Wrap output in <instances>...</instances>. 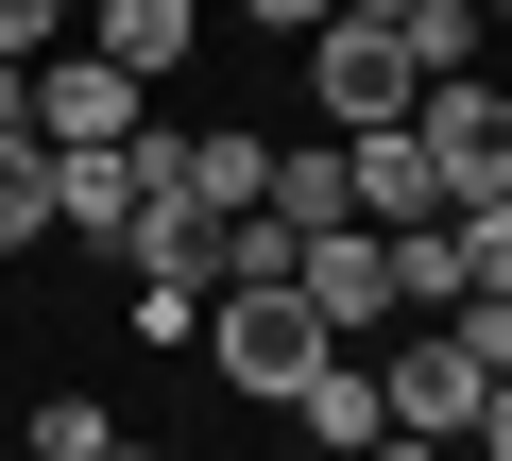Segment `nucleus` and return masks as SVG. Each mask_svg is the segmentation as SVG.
Wrapping results in <instances>:
<instances>
[{
    "label": "nucleus",
    "mask_w": 512,
    "mask_h": 461,
    "mask_svg": "<svg viewBox=\"0 0 512 461\" xmlns=\"http://www.w3.org/2000/svg\"><path fill=\"white\" fill-rule=\"evenodd\" d=\"M239 18H256V35H291V52H308V35H325V0H239Z\"/></svg>",
    "instance_id": "2eb2a0df"
},
{
    "label": "nucleus",
    "mask_w": 512,
    "mask_h": 461,
    "mask_svg": "<svg viewBox=\"0 0 512 461\" xmlns=\"http://www.w3.org/2000/svg\"><path fill=\"white\" fill-rule=\"evenodd\" d=\"M205 359H222V376H239L256 410H291V393H308V376H325L342 342L308 325V291H222V308H205Z\"/></svg>",
    "instance_id": "f03ea898"
},
{
    "label": "nucleus",
    "mask_w": 512,
    "mask_h": 461,
    "mask_svg": "<svg viewBox=\"0 0 512 461\" xmlns=\"http://www.w3.org/2000/svg\"><path fill=\"white\" fill-rule=\"evenodd\" d=\"M256 188H274V120H205V137H171V205H188V222H256Z\"/></svg>",
    "instance_id": "423d86ee"
},
{
    "label": "nucleus",
    "mask_w": 512,
    "mask_h": 461,
    "mask_svg": "<svg viewBox=\"0 0 512 461\" xmlns=\"http://www.w3.org/2000/svg\"><path fill=\"white\" fill-rule=\"evenodd\" d=\"M291 410H308V444H325V461H359V444H393V410H376V359H325V376H308Z\"/></svg>",
    "instance_id": "1a4fd4ad"
},
{
    "label": "nucleus",
    "mask_w": 512,
    "mask_h": 461,
    "mask_svg": "<svg viewBox=\"0 0 512 461\" xmlns=\"http://www.w3.org/2000/svg\"><path fill=\"white\" fill-rule=\"evenodd\" d=\"M376 410H393V427H410V444H461V427H478V359H461V342H444V325H427V342H410V359H393V376H376Z\"/></svg>",
    "instance_id": "6e6552de"
},
{
    "label": "nucleus",
    "mask_w": 512,
    "mask_h": 461,
    "mask_svg": "<svg viewBox=\"0 0 512 461\" xmlns=\"http://www.w3.org/2000/svg\"><path fill=\"white\" fill-rule=\"evenodd\" d=\"M308 103H325L342 137H393V120L427 103V69H410L393 18H325V35H308Z\"/></svg>",
    "instance_id": "7ed1b4c3"
},
{
    "label": "nucleus",
    "mask_w": 512,
    "mask_h": 461,
    "mask_svg": "<svg viewBox=\"0 0 512 461\" xmlns=\"http://www.w3.org/2000/svg\"><path fill=\"white\" fill-rule=\"evenodd\" d=\"M461 291H512V205H478V222H461Z\"/></svg>",
    "instance_id": "4468645a"
},
{
    "label": "nucleus",
    "mask_w": 512,
    "mask_h": 461,
    "mask_svg": "<svg viewBox=\"0 0 512 461\" xmlns=\"http://www.w3.org/2000/svg\"><path fill=\"white\" fill-rule=\"evenodd\" d=\"M291 291H308V325H325V342H359V325H393V240L325 222V240H291Z\"/></svg>",
    "instance_id": "20e7f679"
},
{
    "label": "nucleus",
    "mask_w": 512,
    "mask_h": 461,
    "mask_svg": "<svg viewBox=\"0 0 512 461\" xmlns=\"http://www.w3.org/2000/svg\"><path fill=\"white\" fill-rule=\"evenodd\" d=\"M478 18H495V35H512V0H478Z\"/></svg>",
    "instance_id": "6ab92c4d"
},
{
    "label": "nucleus",
    "mask_w": 512,
    "mask_h": 461,
    "mask_svg": "<svg viewBox=\"0 0 512 461\" xmlns=\"http://www.w3.org/2000/svg\"><path fill=\"white\" fill-rule=\"evenodd\" d=\"M154 103L103 69V52H35V154H103V137H137Z\"/></svg>",
    "instance_id": "39448f33"
},
{
    "label": "nucleus",
    "mask_w": 512,
    "mask_h": 461,
    "mask_svg": "<svg viewBox=\"0 0 512 461\" xmlns=\"http://www.w3.org/2000/svg\"><path fill=\"white\" fill-rule=\"evenodd\" d=\"M461 444H495V461H512V393H478V427H461Z\"/></svg>",
    "instance_id": "f3484780"
},
{
    "label": "nucleus",
    "mask_w": 512,
    "mask_h": 461,
    "mask_svg": "<svg viewBox=\"0 0 512 461\" xmlns=\"http://www.w3.org/2000/svg\"><path fill=\"white\" fill-rule=\"evenodd\" d=\"M444 342L478 359V393H512V291H461V308H444Z\"/></svg>",
    "instance_id": "9b49d317"
},
{
    "label": "nucleus",
    "mask_w": 512,
    "mask_h": 461,
    "mask_svg": "<svg viewBox=\"0 0 512 461\" xmlns=\"http://www.w3.org/2000/svg\"><path fill=\"white\" fill-rule=\"evenodd\" d=\"M0 137H35V69H0Z\"/></svg>",
    "instance_id": "dca6fc26"
},
{
    "label": "nucleus",
    "mask_w": 512,
    "mask_h": 461,
    "mask_svg": "<svg viewBox=\"0 0 512 461\" xmlns=\"http://www.w3.org/2000/svg\"><path fill=\"white\" fill-rule=\"evenodd\" d=\"M35 52H69V0H0V69H35Z\"/></svg>",
    "instance_id": "ddd939ff"
},
{
    "label": "nucleus",
    "mask_w": 512,
    "mask_h": 461,
    "mask_svg": "<svg viewBox=\"0 0 512 461\" xmlns=\"http://www.w3.org/2000/svg\"><path fill=\"white\" fill-rule=\"evenodd\" d=\"M410 154H427V188H444V222H478V205H512V86H427L410 103Z\"/></svg>",
    "instance_id": "f257e3e1"
},
{
    "label": "nucleus",
    "mask_w": 512,
    "mask_h": 461,
    "mask_svg": "<svg viewBox=\"0 0 512 461\" xmlns=\"http://www.w3.org/2000/svg\"><path fill=\"white\" fill-rule=\"evenodd\" d=\"M359 461H461V444H410V427H393V444H359Z\"/></svg>",
    "instance_id": "a211bd4d"
},
{
    "label": "nucleus",
    "mask_w": 512,
    "mask_h": 461,
    "mask_svg": "<svg viewBox=\"0 0 512 461\" xmlns=\"http://www.w3.org/2000/svg\"><path fill=\"white\" fill-rule=\"evenodd\" d=\"M86 52H103V69H120V86L154 103V86H171V69L205 52V0H86Z\"/></svg>",
    "instance_id": "0eeeda50"
},
{
    "label": "nucleus",
    "mask_w": 512,
    "mask_h": 461,
    "mask_svg": "<svg viewBox=\"0 0 512 461\" xmlns=\"http://www.w3.org/2000/svg\"><path fill=\"white\" fill-rule=\"evenodd\" d=\"M103 444H120V427H103L86 393H52V410H35V461H103Z\"/></svg>",
    "instance_id": "f8f14e48"
},
{
    "label": "nucleus",
    "mask_w": 512,
    "mask_h": 461,
    "mask_svg": "<svg viewBox=\"0 0 512 461\" xmlns=\"http://www.w3.org/2000/svg\"><path fill=\"white\" fill-rule=\"evenodd\" d=\"M35 240H52V154L0 137V257H35Z\"/></svg>",
    "instance_id": "9d476101"
}]
</instances>
